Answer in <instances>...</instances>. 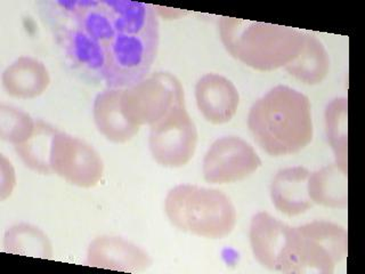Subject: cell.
I'll use <instances>...</instances> for the list:
<instances>
[{"mask_svg":"<svg viewBox=\"0 0 365 274\" xmlns=\"http://www.w3.org/2000/svg\"><path fill=\"white\" fill-rule=\"evenodd\" d=\"M248 127L272 157L298 153L313 140L311 101L288 86H277L251 106Z\"/></svg>","mask_w":365,"mask_h":274,"instance_id":"cell-1","label":"cell"},{"mask_svg":"<svg viewBox=\"0 0 365 274\" xmlns=\"http://www.w3.org/2000/svg\"><path fill=\"white\" fill-rule=\"evenodd\" d=\"M218 28L226 51L257 71L285 68L305 44V32L271 23L222 16Z\"/></svg>","mask_w":365,"mask_h":274,"instance_id":"cell-2","label":"cell"},{"mask_svg":"<svg viewBox=\"0 0 365 274\" xmlns=\"http://www.w3.org/2000/svg\"><path fill=\"white\" fill-rule=\"evenodd\" d=\"M165 211L175 228L205 239H224L237 225L235 206L216 188L175 186L165 197Z\"/></svg>","mask_w":365,"mask_h":274,"instance_id":"cell-3","label":"cell"},{"mask_svg":"<svg viewBox=\"0 0 365 274\" xmlns=\"http://www.w3.org/2000/svg\"><path fill=\"white\" fill-rule=\"evenodd\" d=\"M348 254L344 226L314 220L290 228L277 271L296 274H332Z\"/></svg>","mask_w":365,"mask_h":274,"instance_id":"cell-4","label":"cell"},{"mask_svg":"<svg viewBox=\"0 0 365 274\" xmlns=\"http://www.w3.org/2000/svg\"><path fill=\"white\" fill-rule=\"evenodd\" d=\"M159 47V28L140 34L115 32L106 45L104 81L110 88H127L148 77Z\"/></svg>","mask_w":365,"mask_h":274,"instance_id":"cell-5","label":"cell"},{"mask_svg":"<svg viewBox=\"0 0 365 274\" xmlns=\"http://www.w3.org/2000/svg\"><path fill=\"white\" fill-rule=\"evenodd\" d=\"M180 106H185L184 89L180 80L169 72H155L123 88V116L138 127H151Z\"/></svg>","mask_w":365,"mask_h":274,"instance_id":"cell-6","label":"cell"},{"mask_svg":"<svg viewBox=\"0 0 365 274\" xmlns=\"http://www.w3.org/2000/svg\"><path fill=\"white\" fill-rule=\"evenodd\" d=\"M197 126L180 106L151 126L148 146L152 158L165 168H180L194 157L197 146Z\"/></svg>","mask_w":365,"mask_h":274,"instance_id":"cell-7","label":"cell"},{"mask_svg":"<svg viewBox=\"0 0 365 274\" xmlns=\"http://www.w3.org/2000/svg\"><path fill=\"white\" fill-rule=\"evenodd\" d=\"M51 167L53 174L83 188H94L104 174L102 158L91 144L60 131L53 140Z\"/></svg>","mask_w":365,"mask_h":274,"instance_id":"cell-8","label":"cell"},{"mask_svg":"<svg viewBox=\"0 0 365 274\" xmlns=\"http://www.w3.org/2000/svg\"><path fill=\"white\" fill-rule=\"evenodd\" d=\"M262 159L247 141L225 136L215 141L203 159V177L212 184L240 182L262 167Z\"/></svg>","mask_w":365,"mask_h":274,"instance_id":"cell-9","label":"cell"},{"mask_svg":"<svg viewBox=\"0 0 365 274\" xmlns=\"http://www.w3.org/2000/svg\"><path fill=\"white\" fill-rule=\"evenodd\" d=\"M60 11V22L55 24L57 41L62 46L66 57L76 68L87 74L91 79L104 80L106 64V47L89 36L74 22L68 11L66 1L53 4Z\"/></svg>","mask_w":365,"mask_h":274,"instance_id":"cell-10","label":"cell"},{"mask_svg":"<svg viewBox=\"0 0 365 274\" xmlns=\"http://www.w3.org/2000/svg\"><path fill=\"white\" fill-rule=\"evenodd\" d=\"M86 264L91 268L137 273L151 268V257L134 243L120 237L102 235L89 243Z\"/></svg>","mask_w":365,"mask_h":274,"instance_id":"cell-11","label":"cell"},{"mask_svg":"<svg viewBox=\"0 0 365 274\" xmlns=\"http://www.w3.org/2000/svg\"><path fill=\"white\" fill-rule=\"evenodd\" d=\"M195 101L200 113L212 125L233 119L240 106V94L231 80L220 74L207 73L195 85Z\"/></svg>","mask_w":365,"mask_h":274,"instance_id":"cell-12","label":"cell"},{"mask_svg":"<svg viewBox=\"0 0 365 274\" xmlns=\"http://www.w3.org/2000/svg\"><path fill=\"white\" fill-rule=\"evenodd\" d=\"M290 228L266 211L252 216L249 238L252 254L260 265L277 271Z\"/></svg>","mask_w":365,"mask_h":274,"instance_id":"cell-13","label":"cell"},{"mask_svg":"<svg viewBox=\"0 0 365 274\" xmlns=\"http://www.w3.org/2000/svg\"><path fill=\"white\" fill-rule=\"evenodd\" d=\"M309 176L311 171L305 167H291L277 171L272 181L271 199L279 213L290 217L298 216L313 207L308 194Z\"/></svg>","mask_w":365,"mask_h":274,"instance_id":"cell-14","label":"cell"},{"mask_svg":"<svg viewBox=\"0 0 365 274\" xmlns=\"http://www.w3.org/2000/svg\"><path fill=\"white\" fill-rule=\"evenodd\" d=\"M1 81L9 96L34 100L47 91L51 85V74L41 61L21 56L5 68Z\"/></svg>","mask_w":365,"mask_h":274,"instance_id":"cell-15","label":"cell"},{"mask_svg":"<svg viewBox=\"0 0 365 274\" xmlns=\"http://www.w3.org/2000/svg\"><path fill=\"white\" fill-rule=\"evenodd\" d=\"M123 88H108L97 95L93 116L95 125L106 140L118 144L133 140L140 127L125 119L121 110Z\"/></svg>","mask_w":365,"mask_h":274,"instance_id":"cell-16","label":"cell"},{"mask_svg":"<svg viewBox=\"0 0 365 274\" xmlns=\"http://www.w3.org/2000/svg\"><path fill=\"white\" fill-rule=\"evenodd\" d=\"M347 171L336 163L328 165L311 173L308 194L312 203L328 208H347Z\"/></svg>","mask_w":365,"mask_h":274,"instance_id":"cell-17","label":"cell"},{"mask_svg":"<svg viewBox=\"0 0 365 274\" xmlns=\"http://www.w3.org/2000/svg\"><path fill=\"white\" fill-rule=\"evenodd\" d=\"M284 68L290 76L306 85H319L328 77L330 57L322 41L314 34L305 32L302 51Z\"/></svg>","mask_w":365,"mask_h":274,"instance_id":"cell-18","label":"cell"},{"mask_svg":"<svg viewBox=\"0 0 365 274\" xmlns=\"http://www.w3.org/2000/svg\"><path fill=\"white\" fill-rule=\"evenodd\" d=\"M57 129L43 120H36V127L26 142L15 146V152L23 163L41 175L53 174L51 167V152Z\"/></svg>","mask_w":365,"mask_h":274,"instance_id":"cell-19","label":"cell"},{"mask_svg":"<svg viewBox=\"0 0 365 274\" xmlns=\"http://www.w3.org/2000/svg\"><path fill=\"white\" fill-rule=\"evenodd\" d=\"M4 249L9 254L51 260L54 256L48 235L38 226L19 223L6 231Z\"/></svg>","mask_w":365,"mask_h":274,"instance_id":"cell-20","label":"cell"},{"mask_svg":"<svg viewBox=\"0 0 365 274\" xmlns=\"http://www.w3.org/2000/svg\"><path fill=\"white\" fill-rule=\"evenodd\" d=\"M347 111V98L336 97L329 103L324 113L329 144L334 152L336 165L345 171H348Z\"/></svg>","mask_w":365,"mask_h":274,"instance_id":"cell-21","label":"cell"},{"mask_svg":"<svg viewBox=\"0 0 365 274\" xmlns=\"http://www.w3.org/2000/svg\"><path fill=\"white\" fill-rule=\"evenodd\" d=\"M36 127V120L14 106H0V137L5 142L19 146L31 136Z\"/></svg>","mask_w":365,"mask_h":274,"instance_id":"cell-22","label":"cell"},{"mask_svg":"<svg viewBox=\"0 0 365 274\" xmlns=\"http://www.w3.org/2000/svg\"><path fill=\"white\" fill-rule=\"evenodd\" d=\"M0 165H1L0 166V171H1L0 197H1V200H6L11 197V194L13 193V190L16 186V175H15L13 166L4 156H1V163Z\"/></svg>","mask_w":365,"mask_h":274,"instance_id":"cell-23","label":"cell"},{"mask_svg":"<svg viewBox=\"0 0 365 274\" xmlns=\"http://www.w3.org/2000/svg\"><path fill=\"white\" fill-rule=\"evenodd\" d=\"M154 11L165 19H180V17L184 16L186 14L185 11H180V9H165V7H160V6H153Z\"/></svg>","mask_w":365,"mask_h":274,"instance_id":"cell-24","label":"cell"}]
</instances>
